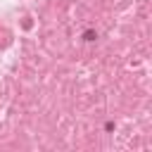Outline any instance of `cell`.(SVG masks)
Returning <instances> with one entry per match:
<instances>
[{
  "mask_svg": "<svg viewBox=\"0 0 152 152\" xmlns=\"http://www.w3.org/2000/svg\"><path fill=\"white\" fill-rule=\"evenodd\" d=\"M104 131H114V121H107L104 124Z\"/></svg>",
  "mask_w": 152,
  "mask_h": 152,
  "instance_id": "obj_2",
  "label": "cell"
},
{
  "mask_svg": "<svg viewBox=\"0 0 152 152\" xmlns=\"http://www.w3.org/2000/svg\"><path fill=\"white\" fill-rule=\"evenodd\" d=\"M95 38H97V31H93V28H86V31H83V40H86V43H93Z\"/></svg>",
  "mask_w": 152,
  "mask_h": 152,
  "instance_id": "obj_1",
  "label": "cell"
}]
</instances>
